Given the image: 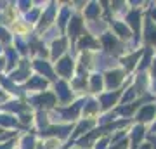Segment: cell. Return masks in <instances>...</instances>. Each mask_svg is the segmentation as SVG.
Returning <instances> with one entry per match:
<instances>
[{"label":"cell","instance_id":"cell-1","mask_svg":"<svg viewBox=\"0 0 156 149\" xmlns=\"http://www.w3.org/2000/svg\"><path fill=\"white\" fill-rule=\"evenodd\" d=\"M120 76H122L120 73H111V75H109V87L116 85V83L120 82Z\"/></svg>","mask_w":156,"mask_h":149},{"label":"cell","instance_id":"cell-2","mask_svg":"<svg viewBox=\"0 0 156 149\" xmlns=\"http://www.w3.org/2000/svg\"><path fill=\"white\" fill-rule=\"evenodd\" d=\"M153 108H147V109H144L142 111V115H140V118H142V120H149V116H151V113H153Z\"/></svg>","mask_w":156,"mask_h":149},{"label":"cell","instance_id":"cell-3","mask_svg":"<svg viewBox=\"0 0 156 149\" xmlns=\"http://www.w3.org/2000/svg\"><path fill=\"white\" fill-rule=\"evenodd\" d=\"M137 16H139L137 12H134V14H130V23L134 24V28H137Z\"/></svg>","mask_w":156,"mask_h":149}]
</instances>
